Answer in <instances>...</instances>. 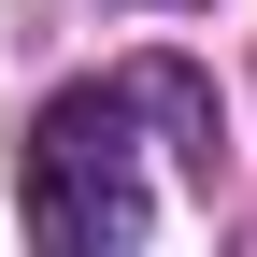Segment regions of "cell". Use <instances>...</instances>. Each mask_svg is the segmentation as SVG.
I'll list each match as a JSON object with an SVG mask.
<instances>
[{
	"label": "cell",
	"instance_id": "1",
	"mask_svg": "<svg viewBox=\"0 0 257 257\" xmlns=\"http://www.w3.org/2000/svg\"><path fill=\"white\" fill-rule=\"evenodd\" d=\"M29 243L43 257H100L143 243V157H128V86H72L29 128Z\"/></svg>",
	"mask_w": 257,
	"mask_h": 257
}]
</instances>
